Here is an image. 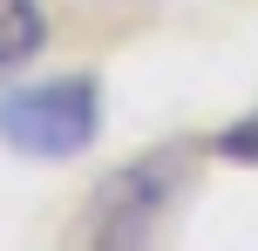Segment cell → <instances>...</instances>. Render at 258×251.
<instances>
[{
    "instance_id": "6da1fadb",
    "label": "cell",
    "mask_w": 258,
    "mask_h": 251,
    "mask_svg": "<svg viewBox=\"0 0 258 251\" xmlns=\"http://www.w3.org/2000/svg\"><path fill=\"white\" fill-rule=\"evenodd\" d=\"M102 136V81L89 68L21 75L0 89V143L27 163H75Z\"/></svg>"
},
{
    "instance_id": "7a4b0ae2",
    "label": "cell",
    "mask_w": 258,
    "mask_h": 251,
    "mask_svg": "<svg viewBox=\"0 0 258 251\" xmlns=\"http://www.w3.org/2000/svg\"><path fill=\"white\" fill-rule=\"evenodd\" d=\"M183 170H190V163H183L177 143H163V149H150V156L122 163L116 177L95 184V197H89V211H82L75 238L82 244H150L156 231L170 224L177 197H183Z\"/></svg>"
},
{
    "instance_id": "277c9868",
    "label": "cell",
    "mask_w": 258,
    "mask_h": 251,
    "mask_svg": "<svg viewBox=\"0 0 258 251\" xmlns=\"http://www.w3.org/2000/svg\"><path fill=\"white\" fill-rule=\"evenodd\" d=\"M211 156H224V163H251V170H258V116L231 122V129L211 143Z\"/></svg>"
},
{
    "instance_id": "3957f363",
    "label": "cell",
    "mask_w": 258,
    "mask_h": 251,
    "mask_svg": "<svg viewBox=\"0 0 258 251\" xmlns=\"http://www.w3.org/2000/svg\"><path fill=\"white\" fill-rule=\"evenodd\" d=\"M48 48V7L41 0H0V81L21 75Z\"/></svg>"
}]
</instances>
